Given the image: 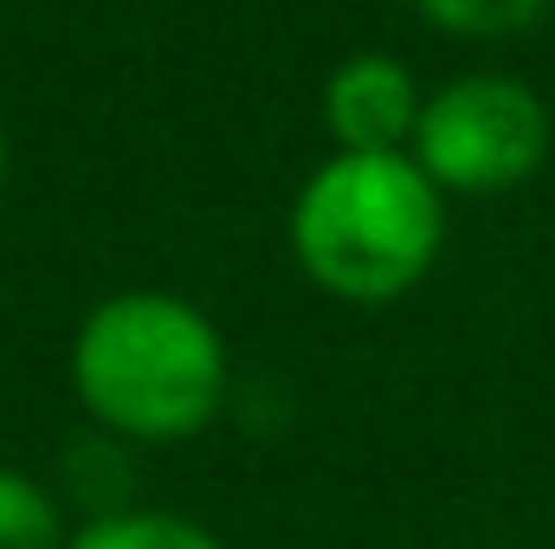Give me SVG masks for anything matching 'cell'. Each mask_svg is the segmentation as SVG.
Returning <instances> with one entry per match:
<instances>
[{
	"mask_svg": "<svg viewBox=\"0 0 555 549\" xmlns=\"http://www.w3.org/2000/svg\"><path fill=\"white\" fill-rule=\"evenodd\" d=\"M72 395L98 433L124 446H181L220 420L233 395V356L194 297L137 284L78 317Z\"/></svg>",
	"mask_w": 555,
	"mask_h": 549,
	"instance_id": "cell-1",
	"label": "cell"
},
{
	"mask_svg": "<svg viewBox=\"0 0 555 549\" xmlns=\"http://www.w3.org/2000/svg\"><path fill=\"white\" fill-rule=\"evenodd\" d=\"M446 194L414 155H349L310 168L291 201V259L336 304H395L439 266Z\"/></svg>",
	"mask_w": 555,
	"mask_h": 549,
	"instance_id": "cell-2",
	"label": "cell"
},
{
	"mask_svg": "<svg viewBox=\"0 0 555 549\" xmlns=\"http://www.w3.org/2000/svg\"><path fill=\"white\" fill-rule=\"evenodd\" d=\"M555 142V117L550 104L511 78V72H465L452 85H439L420 111L414 130V155L426 168V181L452 201H491L524 188Z\"/></svg>",
	"mask_w": 555,
	"mask_h": 549,
	"instance_id": "cell-3",
	"label": "cell"
},
{
	"mask_svg": "<svg viewBox=\"0 0 555 549\" xmlns=\"http://www.w3.org/2000/svg\"><path fill=\"white\" fill-rule=\"evenodd\" d=\"M420 111H426V91H420L414 65L395 59V52H349L323 78V130L349 155L414 149Z\"/></svg>",
	"mask_w": 555,
	"mask_h": 549,
	"instance_id": "cell-4",
	"label": "cell"
},
{
	"mask_svg": "<svg viewBox=\"0 0 555 549\" xmlns=\"http://www.w3.org/2000/svg\"><path fill=\"white\" fill-rule=\"evenodd\" d=\"M130 452H137V446H124V439H111V433H98V426H91V433H85V439H72V452H65L59 498L72 491L78 505H91V518L137 511V498H130V485H137Z\"/></svg>",
	"mask_w": 555,
	"mask_h": 549,
	"instance_id": "cell-5",
	"label": "cell"
},
{
	"mask_svg": "<svg viewBox=\"0 0 555 549\" xmlns=\"http://www.w3.org/2000/svg\"><path fill=\"white\" fill-rule=\"evenodd\" d=\"M65 549H227V544H220L207 524L181 518V511L137 505V511H111V518L72 524V544Z\"/></svg>",
	"mask_w": 555,
	"mask_h": 549,
	"instance_id": "cell-6",
	"label": "cell"
},
{
	"mask_svg": "<svg viewBox=\"0 0 555 549\" xmlns=\"http://www.w3.org/2000/svg\"><path fill=\"white\" fill-rule=\"evenodd\" d=\"M65 498L26 465H0V549H65Z\"/></svg>",
	"mask_w": 555,
	"mask_h": 549,
	"instance_id": "cell-7",
	"label": "cell"
},
{
	"mask_svg": "<svg viewBox=\"0 0 555 549\" xmlns=\"http://www.w3.org/2000/svg\"><path fill=\"white\" fill-rule=\"evenodd\" d=\"M414 13L452 39H511L530 33L550 13V0H414Z\"/></svg>",
	"mask_w": 555,
	"mask_h": 549,
	"instance_id": "cell-8",
	"label": "cell"
},
{
	"mask_svg": "<svg viewBox=\"0 0 555 549\" xmlns=\"http://www.w3.org/2000/svg\"><path fill=\"white\" fill-rule=\"evenodd\" d=\"M7 162H13V155H7V130H0V194H7Z\"/></svg>",
	"mask_w": 555,
	"mask_h": 549,
	"instance_id": "cell-9",
	"label": "cell"
},
{
	"mask_svg": "<svg viewBox=\"0 0 555 549\" xmlns=\"http://www.w3.org/2000/svg\"><path fill=\"white\" fill-rule=\"evenodd\" d=\"M550 7H555V0H550Z\"/></svg>",
	"mask_w": 555,
	"mask_h": 549,
	"instance_id": "cell-10",
	"label": "cell"
}]
</instances>
